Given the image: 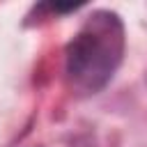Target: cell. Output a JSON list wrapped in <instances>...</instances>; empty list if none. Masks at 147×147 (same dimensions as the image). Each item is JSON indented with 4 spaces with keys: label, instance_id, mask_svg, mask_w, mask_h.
I'll return each mask as SVG.
<instances>
[{
    "label": "cell",
    "instance_id": "cell-1",
    "mask_svg": "<svg viewBox=\"0 0 147 147\" xmlns=\"http://www.w3.org/2000/svg\"><path fill=\"white\" fill-rule=\"evenodd\" d=\"M124 53V30L115 14L96 11L67 46V76L78 92L101 90Z\"/></svg>",
    "mask_w": 147,
    "mask_h": 147
}]
</instances>
